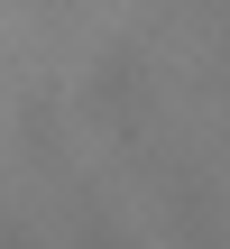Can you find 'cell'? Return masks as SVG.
Segmentation results:
<instances>
[]
</instances>
